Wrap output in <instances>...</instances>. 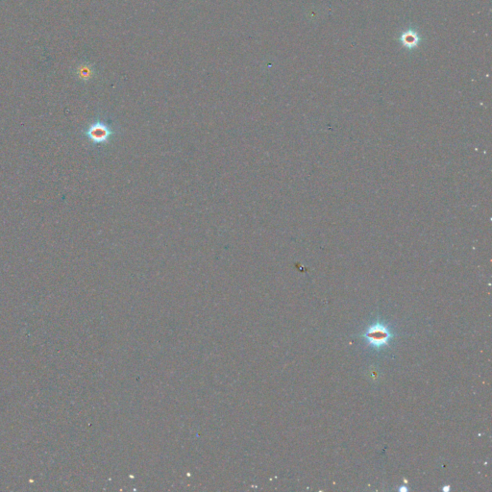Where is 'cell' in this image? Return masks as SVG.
Returning <instances> with one entry per match:
<instances>
[{
	"label": "cell",
	"instance_id": "6da1fadb",
	"mask_svg": "<svg viewBox=\"0 0 492 492\" xmlns=\"http://www.w3.org/2000/svg\"><path fill=\"white\" fill-rule=\"evenodd\" d=\"M85 136L94 144H104L111 138L112 129L103 120L90 124L85 130Z\"/></svg>",
	"mask_w": 492,
	"mask_h": 492
},
{
	"label": "cell",
	"instance_id": "7a4b0ae2",
	"mask_svg": "<svg viewBox=\"0 0 492 492\" xmlns=\"http://www.w3.org/2000/svg\"><path fill=\"white\" fill-rule=\"evenodd\" d=\"M364 336L368 340L371 344L376 347H380L382 345L388 344L390 334L382 325L378 324L372 326L364 334Z\"/></svg>",
	"mask_w": 492,
	"mask_h": 492
},
{
	"label": "cell",
	"instance_id": "3957f363",
	"mask_svg": "<svg viewBox=\"0 0 492 492\" xmlns=\"http://www.w3.org/2000/svg\"><path fill=\"white\" fill-rule=\"evenodd\" d=\"M403 40L406 42V46H416L418 38H416V34L408 33V34H406L405 37L403 38Z\"/></svg>",
	"mask_w": 492,
	"mask_h": 492
}]
</instances>
